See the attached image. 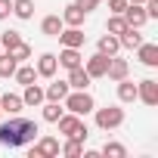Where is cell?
I'll use <instances>...</instances> for the list:
<instances>
[{"mask_svg":"<svg viewBox=\"0 0 158 158\" xmlns=\"http://www.w3.org/2000/svg\"><path fill=\"white\" fill-rule=\"evenodd\" d=\"M118 102H136V84L130 77H121L118 81Z\"/></svg>","mask_w":158,"mask_h":158,"instance_id":"21","label":"cell"},{"mask_svg":"<svg viewBox=\"0 0 158 158\" xmlns=\"http://www.w3.org/2000/svg\"><path fill=\"white\" fill-rule=\"evenodd\" d=\"M68 90H71V87H68V81H53V84H47V87H44V96H47L50 102H62V99L68 96Z\"/></svg>","mask_w":158,"mask_h":158,"instance_id":"16","label":"cell"},{"mask_svg":"<svg viewBox=\"0 0 158 158\" xmlns=\"http://www.w3.org/2000/svg\"><path fill=\"white\" fill-rule=\"evenodd\" d=\"M62 112H65L62 102H50V99L44 102V121H47V124H56V121L62 118Z\"/></svg>","mask_w":158,"mask_h":158,"instance_id":"25","label":"cell"},{"mask_svg":"<svg viewBox=\"0 0 158 158\" xmlns=\"http://www.w3.org/2000/svg\"><path fill=\"white\" fill-rule=\"evenodd\" d=\"M124 6H127V0H109V10L112 13H124Z\"/></svg>","mask_w":158,"mask_h":158,"instance_id":"34","label":"cell"},{"mask_svg":"<svg viewBox=\"0 0 158 158\" xmlns=\"http://www.w3.org/2000/svg\"><path fill=\"white\" fill-rule=\"evenodd\" d=\"M19 40H22V34H19V31H13V28H10V31H3V34H0V47H3V50H10V47H16Z\"/></svg>","mask_w":158,"mask_h":158,"instance_id":"31","label":"cell"},{"mask_svg":"<svg viewBox=\"0 0 158 158\" xmlns=\"http://www.w3.org/2000/svg\"><path fill=\"white\" fill-rule=\"evenodd\" d=\"M59 65L68 71V68H77V65H84V56H81V47H62L59 50Z\"/></svg>","mask_w":158,"mask_h":158,"instance_id":"10","label":"cell"},{"mask_svg":"<svg viewBox=\"0 0 158 158\" xmlns=\"http://www.w3.org/2000/svg\"><path fill=\"white\" fill-rule=\"evenodd\" d=\"M59 155V139L56 136H37L31 143V158H56Z\"/></svg>","mask_w":158,"mask_h":158,"instance_id":"5","label":"cell"},{"mask_svg":"<svg viewBox=\"0 0 158 158\" xmlns=\"http://www.w3.org/2000/svg\"><path fill=\"white\" fill-rule=\"evenodd\" d=\"M22 102L25 106H44L47 102V96H44V87H37V84H25V93H22Z\"/></svg>","mask_w":158,"mask_h":158,"instance_id":"18","label":"cell"},{"mask_svg":"<svg viewBox=\"0 0 158 158\" xmlns=\"http://www.w3.org/2000/svg\"><path fill=\"white\" fill-rule=\"evenodd\" d=\"M62 106H65V112H71V115H90L93 109H96V99L87 93V90H68V96L62 99Z\"/></svg>","mask_w":158,"mask_h":158,"instance_id":"3","label":"cell"},{"mask_svg":"<svg viewBox=\"0 0 158 158\" xmlns=\"http://www.w3.org/2000/svg\"><path fill=\"white\" fill-rule=\"evenodd\" d=\"M136 99H139V102H146L149 109H152V106H158V81H155V77H146V81H139V84H136Z\"/></svg>","mask_w":158,"mask_h":158,"instance_id":"6","label":"cell"},{"mask_svg":"<svg viewBox=\"0 0 158 158\" xmlns=\"http://www.w3.org/2000/svg\"><path fill=\"white\" fill-rule=\"evenodd\" d=\"M136 59H139L146 68H155V65H158V44H146V40H143V44L136 47Z\"/></svg>","mask_w":158,"mask_h":158,"instance_id":"12","label":"cell"},{"mask_svg":"<svg viewBox=\"0 0 158 158\" xmlns=\"http://www.w3.org/2000/svg\"><path fill=\"white\" fill-rule=\"evenodd\" d=\"M118 40H121V47H127V50H136L139 44H143V34H139V28H124L121 34H118Z\"/></svg>","mask_w":158,"mask_h":158,"instance_id":"22","label":"cell"},{"mask_svg":"<svg viewBox=\"0 0 158 158\" xmlns=\"http://www.w3.org/2000/svg\"><path fill=\"white\" fill-rule=\"evenodd\" d=\"M109 59H112V56H106V53L96 50V53L84 62V71L93 77V81H96V77H106V71H109Z\"/></svg>","mask_w":158,"mask_h":158,"instance_id":"7","label":"cell"},{"mask_svg":"<svg viewBox=\"0 0 158 158\" xmlns=\"http://www.w3.org/2000/svg\"><path fill=\"white\" fill-rule=\"evenodd\" d=\"M40 136V127L31 118L10 115V121H0V146L3 149H25Z\"/></svg>","mask_w":158,"mask_h":158,"instance_id":"1","label":"cell"},{"mask_svg":"<svg viewBox=\"0 0 158 158\" xmlns=\"http://www.w3.org/2000/svg\"><path fill=\"white\" fill-rule=\"evenodd\" d=\"M127 3H146V0H127Z\"/></svg>","mask_w":158,"mask_h":158,"instance_id":"35","label":"cell"},{"mask_svg":"<svg viewBox=\"0 0 158 158\" xmlns=\"http://www.w3.org/2000/svg\"><path fill=\"white\" fill-rule=\"evenodd\" d=\"M65 81H68V87H71V90H87L93 77L84 71V65H77V68H68V77H65Z\"/></svg>","mask_w":158,"mask_h":158,"instance_id":"11","label":"cell"},{"mask_svg":"<svg viewBox=\"0 0 158 158\" xmlns=\"http://www.w3.org/2000/svg\"><path fill=\"white\" fill-rule=\"evenodd\" d=\"M22 109H25V102H22L19 93H3L0 96V112L3 115H22Z\"/></svg>","mask_w":158,"mask_h":158,"instance_id":"13","label":"cell"},{"mask_svg":"<svg viewBox=\"0 0 158 158\" xmlns=\"http://www.w3.org/2000/svg\"><path fill=\"white\" fill-rule=\"evenodd\" d=\"M6 53H10L16 62H25V59H31V47H28L25 40H19V44H16V47H10Z\"/></svg>","mask_w":158,"mask_h":158,"instance_id":"28","label":"cell"},{"mask_svg":"<svg viewBox=\"0 0 158 158\" xmlns=\"http://www.w3.org/2000/svg\"><path fill=\"white\" fill-rule=\"evenodd\" d=\"M16 65H19V62H16L10 53H0V77H13Z\"/></svg>","mask_w":158,"mask_h":158,"instance_id":"30","label":"cell"},{"mask_svg":"<svg viewBox=\"0 0 158 158\" xmlns=\"http://www.w3.org/2000/svg\"><path fill=\"white\" fill-rule=\"evenodd\" d=\"M84 19H87V13L77 6V3H68V6L62 10V22H65V25H71V28H81V25H84Z\"/></svg>","mask_w":158,"mask_h":158,"instance_id":"15","label":"cell"},{"mask_svg":"<svg viewBox=\"0 0 158 158\" xmlns=\"http://www.w3.org/2000/svg\"><path fill=\"white\" fill-rule=\"evenodd\" d=\"M130 74V65H127V59H118V56H112L109 59V71H106V77H109V81H121V77H127Z\"/></svg>","mask_w":158,"mask_h":158,"instance_id":"14","label":"cell"},{"mask_svg":"<svg viewBox=\"0 0 158 158\" xmlns=\"http://www.w3.org/2000/svg\"><path fill=\"white\" fill-rule=\"evenodd\" d=\"M13 16V0H0V22Z\"/></svg>","mask_w":158,"mask_h":158,"instance_id":"32","label":"cell"},{"mask_svg":"<svg viewBox=\"0 0 158 158\" xmlns=\"http://www.w3.org/2000/svg\"><path fill=\"white\" fill-rule=\"evenodd\" d=\"M56 127H59V133H62L65 139H81V143H84V139L90 136L84 118H81V115H71V112H68V115L62 112V118L56 121Z\"/></svg>","mask_w":158,"mask_h":158,"instance_id":"2","label":"cell"},{"mask_svg":"<svg viewBox=\"0 0 158 158\" xmlns=\"http://www.w3.org/2000/svg\"><path fill=\"white\" fill-rule=\"evenodd\" d=\"M34 68H37V77H56V71H59V59H56V53H40L37 56V62H34Z\"/></svg>","mask_w":158,"mask_h":158,"instance_id":"8","label":"cell"},{"mask_svg":"<svg viewBox=\"0 0 158 158\" xmlns=\"http://www.w3.org/2000/svg\"><path fill=\"white\" fill-rule=\"evenodd\" d=\"M13 16L22 19V22H28L34 16V0H13Z\"/></svg>","mask_w":158,"mask_h":158,"instance_id":"24","label":"cell"},{"mask_svg":"<svg viewBox=\"0 0 158 158\" xmlns=\"http://www.w3.org/2000/svg\"><path fill=\"white\" fill-rule=\"evenodd\" d=\"M99 155H106V158H127V149H124L121 143H106V146L99 149Z\"/></svg>","mask_w":158,"mask_h":158,"instance_id":"29","label":"cell"},{"mask_svg":"<svg viewBox=\"0 0 158 158\" xmlns=\"http://www.w3.org/2000/svg\"><path fill=\"white\" fill-rule=\"evenodd\" d=\"M96 112V127L99 130H118L124 124V109L121 106H106V109H93Z\"/></svg>","mask_w":158,"mask_h":158,"instance_id":"4","label":"cell"},{"mask_svg":"<svg viewBox=\"0 0 158 158\" xmlns=\"http://www.w3.org/2000/svg\"><path fill=\"white\" fill-rule=\"evenodd\" d=\"M0 115H3V112H0Z\"/></svg>","mask_w":158,"mask_h":158,"instance_id":"36","label":"cell"},{"mask_svg":"<svg viewBox=\"0 0 158 158\" xmlns=\"http://www.w3.org/2000/svg\"><path fill=\"white\" fill-rule=\"evenodd\" d=\"M62 28H65L62 16H44V22H40V34H47V37H59Z\"/></svg>","mask_w":158,"mask_h":158,"instance_id":"19","label":"cell"},{"mask_svg":"<svg viewBox=\"0 0 158 158\" xmlns=\"http://www.w3.org/2000/svg\"><path fill=\"white\" fill-rule=\"evenodd\" d=\"M59 44H62V47H84V31L68 25V28L59 31Z\"/></svg>","mask_w":158,"mask_h":158,"instance_id":"17","label":"cell"},{"mask_svg":"<svg viewBox=\"0 0 158 158\" xmlns=\"http://www.w3.org/2000/svg\"><path fill=\"white\" fill-rule=\"evenodd\" d=\"M13 77H16L22 87H25V84H34V81H37V68H34V65H22V62H19V65H16V71H13Z\"/></svg>","mask_w":158,"mask_h":158,"instance_id":"23","label":"cell"},{"mask_svg":"<svg viewBox=\"0 0 158 158\" xmlns=\"http://www.w3.org/2000/svg\"><path fill=\"white\" fill-rule=\"evenodd\" d=\"M121 16H124V22H127L130 28H143V25L149 22V16H146V10H143V3H127Z\"/></svg>","mask_w":158,"mask_h":158,"instance_id":"9","label":"cell"},{"mask_svg":"<svg viewBox=\"0 0 158 158\" xmlns=\"http://www.w3.org/2000/svg\"><path fill=\"white\" fill-rule=\"evenodd\" d=\"M124 28H127L124 16H121V13H112V16H109V22H106V31H109V34H121Z\"/></svg>","mask_w":158,"mask_h":158,"instance_id":"27","label":"cell"},{"mask_svg":"<svg viewBox=\"0 0 158 158\" xmlns=\"http://www.w3.org/2000/svg\"><path fill=\"white\" fill-rule=\"evenodd\" d=\"M96 50L99 53H106V56H118V50H121V40H118V34H102L99 37V44H96Z\"/></svg>","mask_w":158,"mask_h":158,"instance_id":"20","label":"cell"},{"mask_svg":"<svg viewBox=\"0 0 158 158\" xmlns=\"http://www.w3.org/2000/svg\"><path fill=\"white\" fill-rule=\"evenodd\" d=\"M84 152V143L81 139H68L65 146H59V155H65V158H77Z\"/></svg>","mask_w":158,"mask_h":158,"instance_id":"26","label":"cell"},{"mask_svg":"<svg viewBox=\"0 0 158 158\" xmlns=\"http://www.w3.org/2000/svg\"><path fill=\"white\" fill-rule=\"evenodd\" d=\"M74 3H77V6H81L84 13H90V10H96V6L102 3V0H74Z\"/></svg>","mask_w":158,"mask_h":158,"instance_id":"33","label":"cell"}]
</instances>
